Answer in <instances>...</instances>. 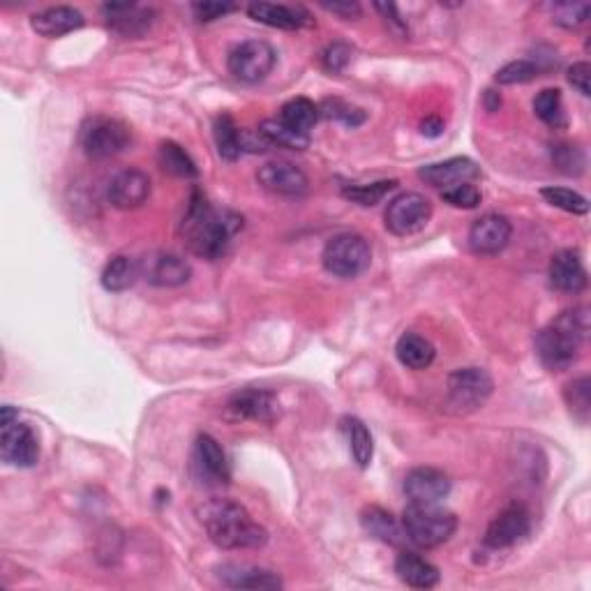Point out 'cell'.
Returning <instances> with one entry per match:
<instances>
[{
    "label": "cell",
    "instance_id": "obj_45",
    "mask_svg": "<svg viewBox=\"0 0 591 591\" xmlns=\"http://www.w3.org/2000/svg\"><path fill=\"white\" fill-rule=\"evenodd\" d=\"M589 79H591V67H589V63H575L571 67V70H568V84H571L575 88V91L582 93L585 97L591 95Z\"/></svg>",
    "mask_w": 591,
    "mask_h": 591
},
{
    "label": "cell",
    "instance_id": "obj_42",
    "mask_svg": "<svg viewBox=\"0 0 591 591\" xmlns=\"http://www.w3.org/2000/svg\"><path fill=\"white\" fill-rule=\"evenodd\" d=\"M441 199L446 201L448 206L453 208H476L481 204V192H478V187H474L471 183H462V185H455V187H448V190L441 192Z\"/></svg>",
    "mask_w": 591,
    "mask_h": 591
},
{
    "label": "cell",
    "instance_id": "obj_23",
    "mask_svg": "<svg viewBox=\"0 0 591 591\" xmlns=\"http://www.w3.org/2000/svg\"><path fill=\"white\" fill-rule=\"evenodd\" d=\"M81 26H84V14L67 5L47 7L31 17V28L42 37H63L79 31Z\"/></svg>",
    "mask_w": 591,
    "mask_h": 591
},
{
    "label": "cell",
    "instance_id": "obj_47",
    "mask_svg": "<svg viewBox=\"0 0 591 591\" xmlns=\"http://www.w3.org/2000/svg\"><path fill=\"white\" fill-rule=\"evenodd\" d=\"M321 7H324L326 12L338 14V17H342V19H358L363 12L361 5L351 3V0H347V3H321Z\"/></svg>",
    "mask_w": 591,
    "mask_h": 591
},
{
    "label": "cell",
    "instance_id": "obj_6",
    "mask_svg": "<svg viewBox=\"0 0 591 591\" xmlns=\"http://www.w3.org/2000/svg\"><path fill=\"white\" fill-rule=\"evenodd\" d=\"M492 391H495V381L483 368H460L448 374V407H453L458 414L483 409Z\"/></svg>",
    "mask_w": 591,
    "mask_h": 591
},
{
    "label": "cell",
    "instance_id": "obj_33",
    "mask_svg": "<svg viewBox=\"0 0 591 591\" xmlns=\"http://www.w3.org/2000/svg\"><path fill=\"white\" fill-rule=\"evenodd\" d=\"M534 111L552 130H564L566 127V111L559 88H545V91L538 93L534 100Z\"/></svg>",
    "mask_w": 591,
    "mask_h": 591
},
{
    "label": "cell",
    "instance_id": "obj_9",
    "mask_svg": "<svg viewBox=\"0 0 591 591\" xmlns=\"http://www.w3.org/2000/svg\"><path fill=\"white\" fill-rule=\"evenodd\" d=\"M432 218V204L418 192H402L388 204L384 213L386 229L395 236H411L425 229Z\"/></svg>",
    "mask_w": 591,
    "mask_h": 591
},
{
    "label": "cell",
    "instance_id": "obj_13",
    "mask_svg": "<svg viewBox=\"0 0 591 591\" xmlns=\"http://www.w3.org/2000/svg\"><path fill=\"white\" fill-rule=\"evenodd\" d=\"M111 206L118 211H134L141 208L151 197V178L139 169H123L111 178L107 187Z\"/></svg>",
    "mask_w": 591,
    "mask_h": 591
},
{
    "label": "cell",
    "instance_id": "obj_32",
    "mask_svg": "<svg viewBox=\"0 0 591 591\" xmlns=\"http://www.w3.org/2000/svg\"><path fill=\"white\" fill-rule=\"evenodd\" d=\"M139 278V266L137 261L130 257H114L104 266L102 271V287L111 291V294H121L127 291Z\"/></svg>",
    "mask_w": 591,
    "mask_h": 591
},
{
    "label": "cell",
    "instance_id": "obj_22",
    "mask_svg": "<svg viewBox=\"0 0 591 591\" xmlns=\"http://www.w3.org/2000/svg\"><path fill=\"white\" fill-rule=\"evenodd\" d=\"M218 578L222 585L231 589H280L282 580L278 573L268 568L250 564H224L218 568Z\"/></svg>",
    "mask_w": 591,
    "mask_h": 591
},
{
    "label": "cell",
    "instance_id": "obj_31",
    "mask_svg": "<svg viewBox=\"0 0 591 591\" xmlns=\"http://www.w3.org/2000/svg\"><path fill=\"white\" fill-rule=\"evenodd\" d=\"M157 162L167 174L176 178H197L199 169L190 155L185 153L183 146H178L176 141H162L160 151H157Z\"/></svg>",
    "mask_w": 591,
    "mask_h": 591
},
{
    "label": "cell",
    "instance_id": "obj_7",
    "mask_svg": "<svg viewBox=\"0 0 591 591\" xmlns=\"http://www.w3.org/2000/svg\"><path fill=\"white\" fill-rule=\"evenodd\" d=\"M79 141L91 160H109V157H116L130 146L132 134L127 130V125L116 121V118L95 116L88 118L84 127H81Z\"/></svg>",
    "mask_w": 591,
    "mask_h": 591
},
{
    "label": "cell",
    "instance_id": "obj_49",
    "mask_svg": "<svg viewBox=\"0 0 591 591\" xmlns=\"http://www.w3.org/2000/svg\"><path fill=\"white\" fill-rule=\"evenodd\" d=\"M485 100H488V102H485V109H488V111H497L499 109V104H501L499 95L488 91V93H485Z\"/></svg>",
    "mask_w": 591,
    "mask_h": 591
},
{
    "label": "cell",
    "instance_id": "obj_40",
    "mask_svg": "<svg viewBox=\"0 0 591 591\" xmlns=\"http://www.w3.org/2000/svg\"><path fill=\"white\" fill-rule=\"evenodd\" d=\"M552 21L564 28H578L585 24L591 14L589 3H555L550 5Z\"/></svg>",
    "mask_w": 591,
    "mask_h": 591
},
{
    "label": "cell",
    "instance_id": "obj_2",
    "mask_svg": "<svg viewBox=\"0 0 591 591\" xmlns=\"http://www.w3.org/2000/svg\"><path fill=\"white\" fill-rule=\"evenodd\" d=\"M197 515L208 538L222 550H257L268 541V531L234 499H208Z\"/></svg>",
    "mask_w": 591,
    "mask_h": 591
},
{
    "label": "cell",
    "instance_id": "obj_30",
    "mask_svg": "<svg viewBox=\"0 0 591 591\" xmlns=\"http://www.w3.org/2000/svg\"><path fill=\"white\" fill-rule=\"evenodd\" d=\"M213 137L215 146H218V155L227 162H236L243 153V134L238 130L234 118L229 114H222L215 118L213 125Z\"/></svg>",
    "mask_w": 591,
    "mask_h": 591
},
{
    "label": "cell",
    "instance_id": "obj_41",
    "mask_svg": "<svg viewBox=\"0 0 591 591\" xmlns=\"http://www.w3.org/2000/svg\"><path fill=\"white\" fill-rule=\"evenodd\" d=\"M319 114H324L326 118H333V121H342L344 125H349V127H356L365 121L363 109L351 107V104L338 100V97H335V100H324Z\"/></svg>",
    "mask_w": 591,
    "mask_h": 591
},
{
    "label": "cell",
    "instance_id": "obj_5",
    "mask_svg": "<svg viewBox=\"0 0 591 591\" xmlns=\"http://www.w3.org/2000/svg\"><path fill=\"white\" fill-rule=\"evenodd\" d=\"M321 264L335 278H358L372 264V248L361 234H338L326 243Z\"/></svg>",
    "mask_w": 591,
    "mask_h": 591
},
{
    "label": "cell",
    "instance_id": "obj_15",
    "mask_svg": "<svg viewBox=\"0 0 591 591\" xmlns=\"http://www.w3.org/2000/svg\"><path fill=\"white\" fill-rule=\"evenodd\" d=\"M257 181L268 192L280 197H303L308 192V176L301 167L287 160H273L259 169Z\"/></svg>",
    "mask_w": 591,
    "mask_h": 591
},
{
    "label": "cell",
    "instance_id": "obj_1",
    "mask_svg": "<svg viewBox=\"0 0 591 591\" xmlns=\"http://www.w3.org/2000/svg\"><path fill=\"white\" fill-rule=\"evenodd\" d=\"M241 229V215L234 211H218L199 190L192 192L181 222V234L194 254L204 259H220L227 252L231 238Z\"/></svg>",
    "mask_w": 591,
    "mask_h": 591
},
{
    "label": "cell",
    "instance_id": "obj_19",
    "mask_svg": "<svg viewBox=\"0 0 591 591\" xmlns=\"http://www.w3.org/2000/svg\"><path fill=\"white\" fill-rule=\"evenodd\" d=\"M102 12L107 14L111 31L123 37L144 35L155 17L151 7H141L137 3H111L104 5Z\"/></svg>",
    "mask_w": 591,
    "mask_h": 591
},
{
    "label": "cell",
    "instance_id": "obj_18",
    "mask_svg": "<svg viewBox=\"0 0 591 591\" xmlns=\"http://www.w3.org/2000/svg\"><path fill=\"white\" fill-rule=\"evenodd\" d=\"M550 284L564 294H580L587 289V271L582 257L573 250H561L550 261Z\"/></svg>",
    "mask_w": 591,
    "mask_h": 591
},
{
    "label": "cell",
    "instance_id": "obj_48",
    "mask_svg": "<svg viewBox=\"0 0 591 591\" xmlns=\"http://www.w3.org/2000/svg\"><path fill=\"white\" fill-rule=\"evenodd\" d=\"M421 127H423V134H428V137H437V134L444 130V125H441L439 118H428Z\"/></svg>",
    "mask_w": 591,
    "mask_h": 591
},
{
    "label": "cell",
    "instance_id": "obj_24",
    "mask_svg": "<svg viewBox=\"0 0 591 591\" xmlns=\"http://www.w3.org/2000/svg\"><path fill=\"white\" fill-rule=\"evenodd\" d=\"M248 14L271 28H280V31H296L305 24H310V14L303 7H291V5H275V3H252L248 5Z\"/></svg>",
    "mask_w": 591,
    "mask_h": 591
},
{
    "label": "cell",
    "instance_id": "obj_17",
    "mask_svg": "<svg viewBox=\"0 0 591 591\" xmlns=\"http://www.w3.org/2000/svg\"><path fill=\"white\" fill-rule=\"evenodd\" d=\"M229 409L238 418H248V421L259 423H273L280 414V402L275 393L264 391V388H245L231 395Z\"/></svg>",
    "mask_w": 591,
    "mask_h": 591
},
{
    "label": "cell",
    "instance_id": "obj_27",
    "mask_svg": "<svg viewBox=\"0 0 591 591\" xmlns=\"http://www.w3.org/2000/svg\"><path fill=\"white\" fill-rule=\"evenodd\" d=\"M395 356L409 370H428L435 363V344L418 333H405L395 344Z\"/></svg>",
    "mask_w": 591,
    "mask_h": 591
},
{
    "label": "cell",
    "instance_id": "obj_36",
    "mask_svg": "<svg viewBox=\"0 0 591 591\" xmlns=\"http://www.w3.org/2000/svg\"><path fill=\"white\" fill-rule=\"evenodd\" d=\"M589 391H591L589 377L573 379L571 384H568L564 388L566 405H568V409H571V414H573L575 421H580V423H587L589 421V409H591Z\"/></svg>",
    "mask_w": 591,
    "mask_h": 591
},
{
    "label": "cell",
    "instance_id": "obj_26",
    "mask_svg": "<svg viewBox=\"0 0 591 591\" xmlns=\"http://www.w3.org/2000/svg\"><path fill=\"white\" fill-rule=\"evenodd\" d=\"M361 522H363V529L381 543H388V545L409 543L405 527H402V520L395 518L393 513L384 511V508H379V506L365 508L363 515H361Z\"/></svg>",
    "mask_w": 591,
    "mask_h": 591
},
{
    "label": "cell",
    "instance_id": "obj_28",
    "mask_svg": "<svg viewBox=\"0 0 591 591\" xmlns=\"http://www.w3.org/2000/svg\"><path fill=\"white\" fill-rule=\"evenodd\" d=\"M280 121L294 132L310 137V130L319 121V107L308 97H294L282 107Z\"/></svg>",
    "mask_w": 591,
    "mask_h": 591
},
{
    "label": "cell",
    "instance_id": "obj_38",
    "mask_svg": "<svg viewBox=\"0 0 591 591\" xmlns=\"http://www.w3.org/2000/svg\"><path fill=\"white\" fill-rule=\"evenodd\" d=\"M552 162L557 164L559 171H564L566 176H580L585 171V153L582 148L573 144H555L552 146Z\"/></svg>",
    "mask_w": 591,
    "mask_h": 591
},
{
    "label": "cell",
    "instance_id": "obj_11",
    "mask_svg": "<svg viewBox=\"0 0 591 591\" xmlns=\"http://www.w3.org/2000/svg\"><path fill=\"white\" fill-rule=\"evenodd\" d=\"M511 236L513 224L508 222V218L488 213L471 224L469 248L474 254H481V257H495V254L506 250V245L511 243Z\"/></svg>",
    "mask_w": 591,
    "mask_h": 591
},
{
    "label": "cell",
    "instance_id": "obj_10",
    "mask_svg": "<svg viewBox=\"0 0 591 591\" xmlns=\"http://www.w3.org/2000/svg\"><path fill=\"white\" fill-rule=\"evenodd\" d=\"M0 458L7 465L28 469L40 460V437L31 425L12 421L0 425Z\"/></svg>",
    "mask_w": 591,
    "mask_h": 591
},
{
    "label": "cell",
    "instance_id": "obj_37",
    "mask_svg": "<svg viewBox=\"0 0 591 591\" xmlns=\"http://www.w3.org/2000/svg\"><path fill=\"white\" fill-rule=\"evenodd\" d=\"M541 197L561 211L573 213V215H587L589 213V201L582 194L568 190V187H543Z\"/></svg>",
    "mask_w": 591,
    "mask_h": 591
},
{
    "label": "cell",
    "instance_id": "obj_3",
    "mask_svg": "<svg viewBox=\"0 0 591 591\" xmlns=\"http://www.w3.org/2000/svg\"><path fill=\"white\" fill-rule=\"evenodd\" d=\"M587 333L589 310L585 305L561 312L548 328L536 335V354L550 372H564L578 361Z\"/></svg>",
    "mask_w": 591,
    "mask_h": 591
},
{
    "label": "cell",
    "instance_id": "obj_34",
    "mask_svg": "<svg viewBox=\"0 0 591 591\" xmlns=\"http://www.w3.org/2000/svg\"><path fill=\"white\" fill-rule=\"evenodd\" d=\"M257 132L268 141V146L289 148V151H305L310 146V137L294 132L282 121H264Z\"/></svg>",
    "mask_w": 591,
    "mask_h": 591
},
{
    "label": "cell",
    "instance_id": "obj_14",
    "mask_svg": "<svg viewBox=\"0 0 591 591\" xmlns=\"http://www.w3.org/2000/svg\"><path fill=\"white\" fill-rule=\"evenodd\" d=\"M451 492V478L435 467H416L405 476V495L411 504L432 506Z\"/></svg>",
    "mask_w": 591,
    "mask_h": 591
},
{
    "label": "cell",
    "instance_id": "obj_44",
    "mask_svg": "<svg viewBox=\"0 0 591 591\" xmlns=\"http://www.w3.org/2000/svg\"><path fill=\"white\" fill-rule=\"evenodd\" d=\"M234 10H236V5H231V3H194L192 5V12L197 14L199 21L222 19L224 14H229Z\"/></svg>",
    "mask_w": 591,
    "mask_h": 591
},
{
    "label": "cell",
    "instance_id": "obj_39",
    "mask_svg": "<svg viewBox=\"0 0 591 591\" xmlns=\"http://www.w3.org/2000/svg\"><path fill=\"white\" fill-rule=\"evenodd\" d=\"M538 74H541V67L531 61H525V58H520V61H513V63H506L501 70L497 72V84L501 86H515V84H527V81H534Z\"/></svg>",
    "mask_w": 591,
    "mask_h": 591
},
{
    "label": "cell",
    "instance_id": "obj_29",
    "mask_svg": "<svg viewBox=\"0 0 591 591\" xmlns=\"http://www.w3.org/2000/svg\"><path fill=\"white\" fill-rule=\"evenodd\" d=\"M342 425H344V432H347V439H349L351 458H354V462L361 469L370 467L372 455H374V441H372L368 425H365L361 418H354V416L344 418Z\"/></svg>",
    "mask_w": 591,
    "mask_h": 591
},
{
    "label": "cell",
    "instance_id": "obj_16",
    "mask_svg": "<svg viewBox=\"0 0 591 591\" xmlns=\"http://www.w3.org/2000/svg\"><path fill=\"white\" fill-rule=\"evenodd\" d=\"M478 176H481V169L469 157H451V160L425 164V167L418 169V178L430 187H437L441 192L448 190V187L476 181Z\"/></svg>",
    "mask_w": 591,
    "mask_h": 591
},
{
    "label": "cell",
    "instance_id": "obj_8",
    "mask_svg": "<svg viewBox=\"0 0 591 591\" xmlns=\"http://www.w3.org/2000/svg\"><path fill=\"white\" fill-rule=\"evenodd\" d=\"M278 63V51L264 40L241 42L229 54V72L243 84H259L273 72Z\"/></svg>",
    "mask_w": 591,
    "mask_h": 591
},
{
    "label": "cell",
    "instance_id": "obj_4",
    "mask_svg": "<svg viewBox=\"0 0 591 591\" xmlns=\"http://www.w3.org/2000/svg\"><path fill=\"white\" fill-rule=\"evenodd\" d=\"M402 527H405L409 543L432 550L451 541L458 531V518L451 511L437 508V504H409L402 513Z\"/></svg>",
    "mask_w": 591,
    "mask_h": 591
},
{
    "label": "cell",
    "instance_id": "obj_43",
    "mask_svg": "<svg viewBox=\"0 0 591 591\" xmlns=\"http://www.w3.org/2000/svg\"><path fill=\"white\" fill-rule=\"evenodd\" d=\"M349 61H351V47L344 42L328 44V47L324 49V54H321V65H324L326 70L333 72V74H340L344 67L349 65Z\"/></svg>",
    "mask_w": 591,
    "mask_h": 591
},
{
    "label": "cell",
    "instance_id": "obj_35",
    "mask_svg": "<svg viewBox=\"0 0 591 591\" xmlns=\"http://www.w3.org/2000/svg\"><path fill=\"white\" fill-rule=\"evenodd\" d=\"M398 181H377L368 185H349L342 190V197L354 201L358 206H377L384 201L386 194H391Z\"/></svg>",
    "mask_w": 591,
    "mask_h": 591
},
{
    "label": "cell",
    "instance_id": "obj_20",
    "mask_svg": "<svg viewBox=\"0 0 591 591\" xmlns=\"http://www.w3.org/2000/svg\"><path fill=\"white\" fill-rule=\"evenodd\" d=\"M146 280L155 287H181L190 280L192 268L181 254L174 252H157L151 254L144 264Z\"/></svg>",
    "mask_w": 591,
    "mask_h": 591
},
{
    "label": "cell",
    "instance_id": "obj_46",
    "mask_svg": "<svg viewBox=\"0 0 591 591\" xmlns=\"http://www.w3.org/2000/svg\"><path fill=\"white\" fill-rule=\"evenodd\" d=\"M377 12H381V17L386 19V24H391V28L398 35H407V21L402 19V14L395 3H377Z\"/></svg>",
    "mask_w": 591,
    "mask_h": 591
},
{
    "label": "cell",
    "instance_id": "obj_25",
    "mask_svg": "<svg viewBox=\"0 0 591 591\" xmlns=\"http://www.w3.org/2000/svg\"><path fill=\"white\" fill-rule=\"evenodd\" d=\"M395 573L407 587L414 589H432L439 582V568L409 550L400 552L398 559H395Z\"/></svg>",
    "mask_w": 591,
    "mask_h": 591
},
{
    "label": "cell",
    "instance_id": "obj_12",
    "mask_svg": "<svg viewBox=\"0 0 591 591\" xmlns=\"http://www.w3.org/2000/svg\"><path fill=\"white\" fill-rule=\"evenodd\" d=\"M531 529V515L522 504H511L501 511L485 531V545L488 548H511L518 541H522Z\"/></svg>",
    "mask_w": 591,
    "mask_h": 591
},
{
    "label": "cell",
    "instance_id": "obj_21",
    "mask_svg": "<svg viewBox=\"0 0 591 591\" xmlns=\"http://www.w3.org/2000/svg\"><path fill=\"white\" fill-rule=\"evenodd\" d=\"M194 467L201 471V478L211 485H227L231 478L227 455L211 435H199L194 444Z\"/></svg>",
    "mask_w": 591,
    "mask_h": 591
}]
</instances>
